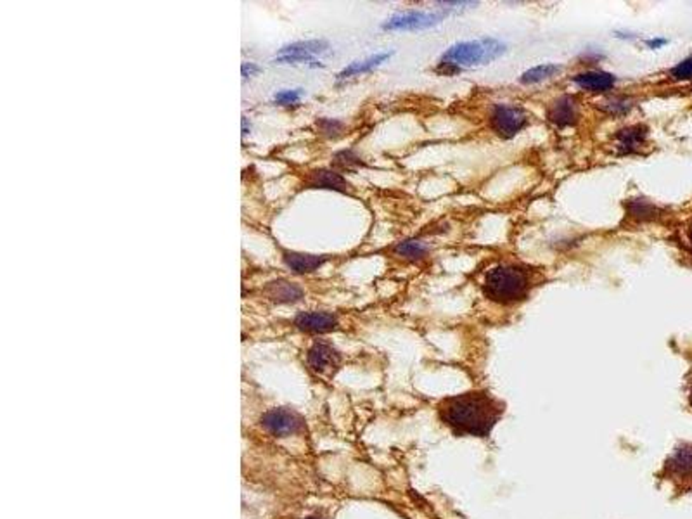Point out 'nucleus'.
<instances>
[{"instance_id":"1","label":"nucleus","mask_w":692,"mask_h":519,"mask_svg":"<svg viewBox=\"0 0 692 519\" xmlns=\"http://www.w3.org/2000/svg\"><path fill=\"white\" fill-rule=\"evenodd\" d=\"M435 410L456 438H488L504 417L505 403L487 389H471L438 400Z\"/></svg>"},{"instance_id":"2","label":"nucleus","mask_w":692,"mask_h":519,"mask_svg":"<svg viewBox=\"0 0 692 519\" xmlns=\"http://www.w3.org/2000/svg\"><path fill=\"white\" fill-rule=\"evenodd\" d=\"M530 287V270L512 263H502L490 269L483 282V291L488 300L501 305H512L526 300Z\"/></svg>"},{"instance_id":"3","label":"nucleus","mask_w":692,"mask_h":519,"mask_svg":"<svg viewBox=\"0 0 692 519\" xmlns=\"http://www.w3.org/2000/svg\"><path fill=\"white\" fill-rule=\"evenodd\" d=\"M505 52V45L495 38H480V40L459 42L452 45L445 54L442 56L440 66L447 69H462L473 68V66L488 65L494 59L501 58Z\"/></svg>"},{"instance_id":"4","label":"nucleus","mask_w":692,"mask_h":519,"mask_svg":"<svg viewBox=\"0 0 692 519\" xmlns=\"http://www.w3.org/2000/svg\"><path fill=\"white\" fill-rule=\"evenodd\" d=\"M661 476L679 488H689L692 485V445L682 443L673 450L665 462Z\"/></svg>"},{"instance_id":"5","label":"nucleus","mask_w":692,"mask_h":519,"mask_svg":"<svg viewBox=\"0 0 692 519\" xmlns=\"http://www.w3.org/2000/svg\"><path fill=\"white\" fill-rule=\"evenodd\" d=\"M528 117L519 106H508V104H497L492 110L490 125L497 135L502 139H512L516 133L526 127Z\"/></svg>"},{"instance_id":"6","label":"nucleus","mask_w":692,"mask_h":519,"mask_svg":"<svg viewBox=\"0 0 692 519\" xmlns=\"http://www.w3.org/2000/svg\"><path fill=\"white\" fill-rule=\"evenodd\" d=\"M261 424L274 436H291L302 431L303 420L288 409H272L263 414Z\"/></svg>"},{"instance_id":"7","label":"nucleus","mask_w":692,"mask_h":519,"mask_svg":"<svg viewBox=\"0 0 692 519\" xmlns=\"http://www.w3.org/2000/svg\"><path fill=\"white\" fill-rule=\"evenodd\" d=\"M329 45L322 40H306V42H296V44L282 47L279 54L275 56L277 62H302V61H312L315 56L327 52Z\"/></svg>"},{"instance_id":"8","label":"nucleus","mask_w":692,"mask_h":519,"mask_svg":"<svg viewBox=\"0 0 692 519\" xmlns=\"http://www.w3.org/2000/svg\"><path fill=\"white\" fill-rule=\"evenodd\" d=\"M442 17V14L410 10V12L397 14L391 19H388L384 23V30H421V28H429L440 23Z\"/></svg>"},{"instance_id":"9","label":"nucleus","mask_w":692,"mask_h":519,"mask_svg":"<svg viewBox=\"0 0 692 519\" xmlns=\"http://www.w3.org/2000/svg\"><path fill=\"white\" fill-rule=\"evenodd\" d=\"M578 117H580L578 104H576L575 97L571 96L559 97V99L554 101L547 110L548 121L559 128L575 125L576 121H578Z\"/></svg>"},{"instance_id":"10","label":"nucleus","mask_w":692,"mask_h":519,"mask_svg":"<svg viewBox=\"0 0 692 519\" xmlns=\"http://www.w3.org/2000/svg\"><path fill=\"white\" fill-rule=\"evenodd\" d=\"M648 140V128L644 125H634L627 127L614 135L618 154H634L639 153L646 146Z\"/></svg>"},{"instance_id":"11","label":"nucleus","mask_w":692,"mask_h":519,"mask_svg":"<svg viewBox=\"0 0 692 519\" xmlns=\"http://www.w3.org/2000/svg\"><path fill=\"white\" fill-rule=\"evenodd\" d=\"M340 364V353L327 343H315L309 352V366L315 373H327Z\"/></svg>"},{"instance_id":"12","label":"nucleus","mask_w":692,"mask_h":519,"mask_svg":"<svg viewBox=\"0 0 692 519\" xmlns=\"http://www.w3.org/2000/svg\"><path fill=\"white\" fill-rule=\"evenodd\" d=\"M573 83L580 87V89L587 90V92H607L616 83V76L606 71H587L580 73V75L573 76Z\"/></svg>"},{"instance_id":"13","label":"nucleus","mask_w":692,"mask_h":519,"mask_svg":"<svg viewBox=\"0 0 692 519\" xmlns=\"http://www.w3.org/2000/svg\"><path fill=\"white\" fill-rule=\"evenodd\" d=\"M296 325L309 332H327L336 327L338 321L327 312H305L296 317Z\"/></svg>"},{"instance_id":"14","label":"nucleus","mask_w":692,"mask_h":519,"mask_svg":"<svg viewBox=\"0 0 692 519\" xmlns=\"http://www.w3.org/2000/svg\"><path fill=\"white\" fill-rule=\"evenodd\" d=\"M268 298H272L277 303H291V301H298L303 296V289L296 284L288 282V280H275L270 282L267 287Z\"/></svg>"},{"instance_id":"15","label":"nucleus","mask_w":692,"mask_h":519,"mask_svg":"<svg viewBox=\"0 0 692 519\" xmlns=\"http://www.w3.org/2000/svg\"><path fill=\"white\" fill-rule=\"evenodd\" d=\"M284 262L286 265H288L291 270H295V272L305 273V272H313L315 269H319V266L326 262V258L315 257V255L286 253Z\"/></svg>"},{"instance_id":"16","label":"nucleus","mask_w":692,"mask_h":519,"mask_svg":"<svg viewBox=\"0 0 692 519\" xmlns=\"http://www.w3.org/2000/svg\"><path fill=\"white\" fill-rule=\"evenodd\" d=\"M310 185L312 187L320 189H333V191L345 192L348 189V182L341 177L340 173H334L331 170H319L310 178Z\"/></svg>"},{"instance_id":"17","label":"nucleus","mask_w":692,"mask_h":519,"mask_svg":"<svg viewBox=\"0 0 692 519\" xmlns=\"http://www.w3.org/2000/svg\"><path fill=\"white\" fill-rule=\"evenodd\" d=\"M388 58H391V52H383V54L370 56V58L363 59V61L352 62V65L346 66L343 71H341L340 75H338V78L343 80V78H349V76L360 75V73L370 71V69H374V68H376V66H379L381 62L386 61Z\"/></svg>"},{"instance_id":"18","label":"nucleus","mask_w":692,"mask_h":519,"mask_svg":"<svg viewBox=\"0 0 692 519\" xmlns=\"http://www.w3.org/2000/svg\"><path fill=\"white\" fill-rule=\"evenodd\" d=\"M561 69H562L561 66H557V65L535 66V68L528 69V71H524L523 75H521V82L523 83H538V82H542V80H547V78H551V76L561 73Z\"/></svg>"},{"instance_id":"19","label":"nucleus","mask_w":692,"mask_h":519,"mask_svg":"<svg viewBox=\"0 0 692 519\" xmlns=\"http://www.w3.org/2000/svg\"><path fill=\"white\" fill-rule=\"evenodd\" d=\"M395 251H397L400 257L407 260H421L428 255V246H426V243H422V241L419 239H407L404 241V243L398 244V246L395 248Z\"/></svg>"},{"instance_id":"20","label":"nucleus","mask_w":692,"mask_h":519,"mask_svg":"<svg viewBox=\"0 0 692 519\" xmlns=\"http://www.w3.org/2000/svg\"><path fill=\"white\" fill-rule=\"evenodd\" d=\"M656 206L651 203L644 201V199H637V201L628 203V215L634 216L637 220H651L656 216Z\"/></svg>"},{"instance_id":"21","label":"nucleus","mask_w":692,"mask_h":519,"mask_svg":"<svg viewBox=\"0 0 692 519\" xmlns=\"http://www.w3.org/2000/svg\"><path fill=\"white\" fill-rule=\"evenodd\" d=\"M672 76L675 80H691L692 78V56L691 58L684 59L682 62L675 66L672 69Z\"/></svg>"},{"instance_id":"22","label":"nucleus","mask_w":692,"mask_h":519,"mask_svg":"<svg viewBox=\"0 0 692 519\" xmlns=\"http://www.w3.org/2000/svg\"><path fill=\"white\" fill-rule=\"evenodd\" d=\"M302 90L300 89H296V90H281L279 94H275V103H279V104H296L298 103L300 99H302Z\"/></svg>"},{"instance_id":"23","label":"nucleus","mask_w":692,"mask_h":519,"mask_svg":"<svg viewBox=\"0 0 692 519\" xmlns=\"http://www.w3.org/2000/svg\"><path fill=\"white\" fill-rule=\"evenodd\" d=\"M241 71H243L244 78H250V76H253L254 73L260 71V68H258L257 65H253V62H250V65H248V62H246V65H243Z\"/></svg>"},{"instance_id":"24","label":"nucleus","mask_w":692,"mask_h":519,"mask_svg":"<svg viewBox=\"0 0 692 519\" xmlns=\"http://www.w3.org/2000/svg\"><path fill=\"white\" fill-rule=\"evenodd\" d=\"M665 44H666L665 38H656V40H649L648 42V45L651 49H658V47H661V45H665Z\"/></svg>"},{"instance_id":"25","label":"nucleus","mask_w":692,"mask_h":519,"mask_svg":"<svg viewBox=\"0 0 692 519\" xmlns=\"http://www.w3.org/2000/svg\"><path fill=\"white\" fill-rule=\"evenodd\" d=\"M689 241H691V244H692V223H691V227H689Z\"/></svg>"},{"instance_id":"26","label":"nucleus","mask_w":692,"mask_h":519,"mask_svg":"<svg viewBox=\"0 0 692 519\" xmlns=\"http://www.w3.org/2000/svg\"><path fill=\"white\" fill-rule=\"evenodd\" d=\"M306 519H320V518H306Z\"/></svg>"},{"instance_id":"27","label":"nucleus","mask_w":692,"mask_h":519,"mask_svg":"<svg viewBox=\"0 0 692 519\" xmlns=\"http://www.w3.org/2000/svg\"><path fill=\"white\" fill-rule=\"evenodd\" d=\"M691 405H692V391H691Z\"/></svg>"}]
</instances>
